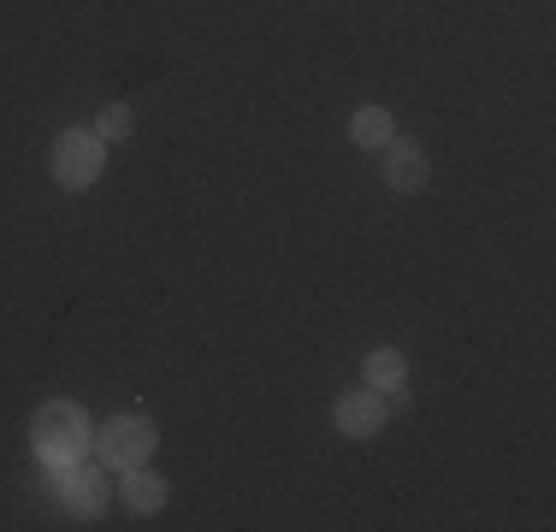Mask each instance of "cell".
I'll return each instance as SVG.
<instances>
[{
    "instance_id": "5",
    "label": "cell",
    "mask_w": 556,
    "mask_h": 532,
    "mask_svg": "<svg viewBox=\"0 0 556 532\" xmlns=\"http://www.w3.org/2000/svg\"><path fill=\"white\" fill-rule=\"evenodd\" d=\"M379 426H386V403H379L374 384H367V391H350L338 403V432L343 438H379Z\"/></svg>"
},
{
    "instance_id": "10",
    "label": "cell",
    "mask_w": 556,
    "mask_h": 532,
    "mask_svg": "<svg viewBox=\"0 0 556 532\" xmlns=\"http://www.w3.org/2000/svg\"><path fill=\"white\" fill-rule=\"evenodd\" d=\"M130 130H137V113H130V106H108V113L96 118V137L101 142H125Z\"/></svg>"
},
{
    "instance_id": "1",
    "label": "cell",
    "mask_w": 556,
    "mask_h": 532,
    "mask_svg": "<svg viewBox=\"0 0 556 532\" xmlns=\"http://www.w3.org/2000/svg\"><path fill=\"white\" fill-rule=\"evenodd\" d=\"M30 444L42 461H54V468H65V461H77L89 449V415L77 403H42L30 420Z\"/></svg>"
},
{
    "instance_id": "6",
    "label": "cell",
    "mask_w": 556,
    "mask_h": 532,
    "mask_svg": "<svg viewBox=\"0 0 556 532\" xmlns=\"http://www.w3.org/2000/svg\"><path fill=\"white\" fill-rule=\"evenodd\" d=\"M60 497L72 515H84V521H96L101 509H108V485H101L96 468H65L60 473Z\"/></svg>"
},
{
    "instance_id": "8",
    "label": "cell",
    "mask_w": 556,
    "mask_h": 532,
    "mask_svg": "<svg viewBox=\"0 0 556 532\" xmlns=\"http://www.w3.org/2000/svg\"><path fill=\"white\" fill-rule=\"evenodd\" d=\"M350 137L362 142V149H386V142H391V113H386V106H362L355 125H350Z\"/></svg>"
},
{
    "instance_id": "9",
    "label": "cell",
    "mask_w": 556,
    "mask_h": 532,
    "mask_svg": "<svg viewBox=\"0 0 556 532\" xmlns=\"http://www.w3.org/2000/svg\"><path fill=\"white\" fill-rule=\"evenodd\" d=\"M362 372H367L374 391H396V384H403V355H396V350H374Z\"/></svg>"
},
{
    "instance_id": "3",
    "label": "cell",
    "mask_w": 556,
    "mask_h": 532,
    "mask_svg": "<svg viewBox=\"0 0 556 532\" xmlns=\"http://www.w3.org/2000/svg\"><path fill=\"white\" fill-rule=\"evenodd\" d=\"M96 456L108 461V468H142V461L154 456V426L142 415H118L96 432Z\"/></svg>"
},
{
    "instance_id": "2",
    "label": "cell",
    "mask_w": 556,
    "mask_h": 532,
    "mask_svg": "<svg viewBox=\"0 0 556 532\" xmlns=\"http://www.w3.org/2000/svg\"><path fill=\"white\" fill-rule=\"evenodd\" d=\"M101 166H108V142L96 130H65L54 142V183L60 190H89L101 178Z\"/></svg>"
},
{
    "instance_id": "4",
    "label": "cell",
    "mask_w": 556,
    "mask_h": 532,
    "mask_svg": "<svg viewBox=\"0 0 556 532\" xmlns=\"http://www.w3.org/2000/svg\"><path fill=\"white\" fill-rule=\"evenodd\" d=\"M427 178H432L427 149H415V142H386V190L415 195V190H427Z\"/></svg>"
},
{
    "instance_id": "7",
    "label": "cell",
    "mask_w": 556,
    "mask_h": 532,
    "mask_svg": "<svg viewBox=\"0 0 556 532\" xmlns=\"http://www.w3.org/2000/svg\"><path fill=\"white\" fill-rule=\"evenodd\" d=\"M125 503L137 515H154L166 503V485H161V473H142V468H125Z\"/></svg>"
}]
</instances>
